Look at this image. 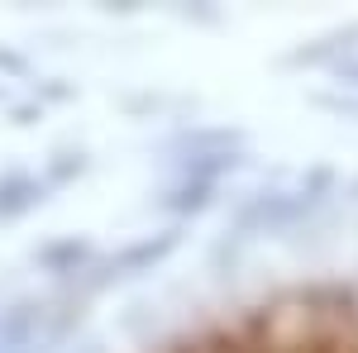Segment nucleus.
I'll use <instances>...</instances> for the list:
<instances>
[{"mask_svg":"<svg viewBox=\"0 0 358 353\" xmlns=\"http://www.w3.org/2000/svg\"><path fill=\"white\" fill-rule=\"evenodd\" d=\"M172 353H358V291L273 301L196 334Z\"/></svg>","mask_w":358,"mask_h":353,"instance_id":"f257e3e1","label":"nucleus"}]
</instances>
